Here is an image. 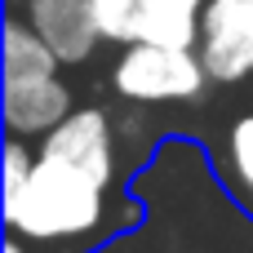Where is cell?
Instances as JSON below:
<instances>
[{
    "instance_id": "6da1fadb",
    "label": "cell",
    "mask_w": 253,
    "mask_h": 253,
    "mask_svg": "<svg viewBox=\"0 0 253 253\" xmlns=\"http://www.w3.org/2000/svg\"><path fill=\"white\" fill-rule=\"evenodd\" d=\"M107 191L93 169L36 151L31 178L4 196V227L31 245H89L107 227Z\"/></svg>"
},
{
    "instance_id": "7a4b0ae2",
    "label": "cell",
    "mask_w": 253,
    "mask_h": 253,
    "mask_svg": "<svg viewBox=\"0 0 253 253\" xmlns=\"http://www.w3.org/2000/svg\"><path fill=\"white\" fill-rule=\"evenodd\" d=\"M213 76L205 71V58L187 44H156L133 40L111 67V84L129 102H196Z\"/></svg>"
},
{
    "instance_id": "3957f363",
    "label": "cell",
    "mask_w": 253,
    "mask_h": 253,
    "mask_svg": "<svg viewBox=\"0 0 253 253\" xmlns=\"http://www.w3.org/2000/svg\"><path fill=\"white\" fill-rule=\"evenodd\" d=\"M196 53L218 84L253 76V0H205Z\"/></svg>"
},
{
    "instance_id": "277c9868",
    "label": "cell",
    "mask_w": 253,
    "mask_h": 253,
    "mask_svg": "<svg viewBox=\"0 0 253 253\" xmlns=\"http://www.w3.org/2000/svg\"><path fill=\"white\" fill-rule=\"evenodd\" d=\"M13 9L53 44L62 62H84L102 44L89 0H13Z\"/></svg>"
},
{
    "instance_id": "5b68a950",
    "label": "cell",
    "mask_w": 253,
    "mask_h": 253,
    "mask_svg": "<svg viewBox=\"0 0 253 253\" xmlns=\"http://www.w3.org/2000/svg\"><path fill=\"white\" fill-rule=\"evenodd\" d=\"M4 129L18 138H44L53 125H62L71 107V89L58 76H31V80H4Z\"/></svg>"
},
{
    "instance_id": "8992f818",
    "label": "cell",
    "mask_w": 253,
    "mask_h": 253,
    "mask_svg": "<svg viewBox=\"0 0 253 253\" xmlns=\"http://www.w3.org/2000/svg\"><path fill=\"white\" fill-rule=\"evenodd\" d=\"M58 67H62V58L53 53V44L18 9H9V18H4V80L58 76Z\"/></svg>"
},
{
    "instance_id": "52a82bcc",
    "label": "cell",
    "mask_w": 253,
    "mask_h": 253,
    "mask_svg": "<svg viewBox=\"0 0 253 253\" xmlns=\"http://www.w3.org/2000/svg\"><path fill=\"white\" fill-rule=\"evenodd\" d=\"M222 182L253 213V111L240 116L227 129V142H222Z\"/></svg>"
},
{
    "instance_id": "ba28073f",
    "label": "cell",
    "mask_w": 253,
    "mask_h": 253,
    "mask_svg": "<svg viewBox=\"0 0 253 253\" xmlns=\"http://www.w3.org/2000/svg\"><path fill=\"white\" fill-rule=\"evenodd\" d=\"M98 36L111 44H133L142 40V0H89Z\"/></svg>"
},
{
    "instance_id": "9c48e42d",
    "label": "cell",
    "mask_w": 253,
    "mask_h": 253,
    "mask_svg": "<svg viewBox=\"0 0 253 253\" xmlns=\"http://www.w3.org/2000/svg\"><path fill=\"white\" fill-rule=\"evenodd\" d=\"M4 253H27V249H22V236H13V231H9V240H4Z\"/></svg>"
},
{
    "instance_id": "30bf717a",
    "label": "cell",
    "mask_w": 253,
    "mask_h": 253,
    "mask_svg": "<svg viewBox=\"0 0 253 253\" xmlns=\"http://www.w3.org/2000/svg\"><path fill=\"white\" fill-rule=\"evenodd\" d=\"M196 4H205V0H196Z\"/></svg>"
}]
</instances>
